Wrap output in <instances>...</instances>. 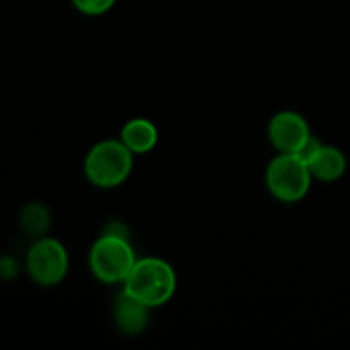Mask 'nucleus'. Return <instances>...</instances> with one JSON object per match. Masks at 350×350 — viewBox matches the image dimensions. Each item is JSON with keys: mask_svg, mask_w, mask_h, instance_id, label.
Listing matches in <instances>:
<instances>
[{"mask_svg": "<svg viewBox=\"0 0 350 350\" xmlns=\"http://www.w3.org/2000/svg\"><path fill=\"white\" fill-rule=\"evenodd\" d=\"M176 286L178 277L174 269L166 260L157 256L137 258L135 265L123 282V289L130 296L142 301L149 308L166 304L176 293Z\"/></svg>", "mask_w": 350, "mask_h": 350, "instance_id": "obj_1", "label": "nucleus"}, {"mask_svg": "<svg viewBox=\"0 0 350 350\" xmlns=\"http://www.w3.org/2000/svg\"><path fill=\"white\" fill-rule=\"evenodd\" d=\"M133 170V154L122 140L109 139L94 144L84 159V173L94 187L116 188Z\"/></svg>", "mask_w": 350, "mask_h": 350, "instance_id": "obj_2", "label": "nucleus"}, {"mask_svg": "<svg viewBox=\"0 0 350 350\" xmlns=\"http://www.w3.org/2000/svg\"><path fill=\"white\" fill-rule=\"evenodd\" d=\"M310 166L296 154H279L265 171V183L270 195L282 204H296L310 193Z\"/></svg>", "mask_w": 350, "mask_h": 350, "instance_id": "obj_3", "label": "nucleus"}, {"mask_svg": "<svg viewBox=\"0 0 350 350\" xmlns=\"http://www.w3.org/2000/svg\"><path fill=\"white\" fill-rule=\"evenodd\" d=\"M137 262L129 238L103 234L89 252V269L103 284H123Z\"/></svg>", "mask_w": 350, "mask_h": 350, "instance_id": "obj_4", "label": "nucleus"}, {"mask_svg": "<svg viewBox=\"0 0 350 350\" xmlns=\"http://www.w3.org/2000/svg\"><path fill=\"white\" fill-rule=\"evenodd\" d=\"M70 267L68 252L58 239L38 238L26 256V269L31 279L43 287L64 282Z\"/></svg>", "mask_w": 350, "mask_h": 350, "instance_id": "obj_5", "label": "nucleus"}, {"mask_svg": "<svg viewBox=\"0 0 350 350\" xmlns=\"http://www.w3.org/2000/svg\"><path fill=\"white\" fill-rule=\"evenodd\" d=\"M269 140L279 154H296L311 137L306 118L296 111H280L269 123Z\"/></svg>", "mask_w": 350, "mask_h": 350, "instance_id": "obj_6", "label": "nucleus"}, {"mask_svg": "<svg viewBox=\"0 0 350 350\" xmlns=\"http://www.w3.org/2000/svg\"><path fill=\"white\" fill-rule=\"evenodd\" d=\"M150 310L152 308H149L142 301L130 296L125 289H122V293L115 297V303H113L115 327L118 328L120 334L126 335V337H137L142 332H146L150 320Z\"/></svg>", "mask_w": 350, "mask_h": 350, "instance_id": "obj_7", "label": "nucleus"}, {"mask_svg": "<svg viewBox=\"0 0 350 350\" xmlns=\"http://www.w3.org/2000/svg\"><path fill=\"white\" fill-rule=\"evenodd\" d=\"M120 140L126 146V149L133 156L147 154L157 146L159 133H157L156 125L147 118H132L122 126L120 132Z\"/></svg>", "mask_w": 350, "mask_h": 350, "instance_id": "obj_8", "label": "nucleus"}, {"mask_svg": "<svg viewBox=\"0 0 350 350\" xmlns=\"http://www.w3.org/2000/svg\"><path fill=\"white\" fill-rule=\"evenodd\" d=\"M308 166H310L313 178L332 183V181L340 180L345 174V171H347V159H345V154L340 149L323 144L320 152L313 157V161Z\"/></svg>", "mask_w": 350, "mask_h": 350, "instance_id": "obj_9", "label": "nucleus"}, {"mask_svg": "<svg viewBox=\"0 0 350 350\" xmlns=\"http://www.w3.org/2000/svg\"><path fill=\"white\" fill-rule=\"evenodd\" d=\"M21 226L33 238H43L51 226L50 211L40 202H31L21 212Z\"/></svg>", "mask_w": 350, "mask_h": 350, "instance_id": "obj_10", "label": "nucleus"}, {"mask_svg": "<svg viewBox=\"0 0 350 350\" xmlns=\"http://www.w3.org/2000/svg\"><path fill=\"white\" fill-rule=\"evenodd\" d=\"M70 2L84 16L96 17L108 12L115 5L116 0H70Z\"/></svg>", "mask_w": 350, "mask_h": 350, "instance_id": "obj_11", "label": "nucleus"}, {"mask_svg": "<svg viewBox=\"0 0 350 350\" xmlns=\"http://www.w3.org/2000/svg\"><path fill=\"white\" fill-rule=\"evenodd\" d=\"M321 147H323L321 140L318 139V137H314L313 133H311V137L306 140V142L303 144V147H301V149L297 150L296 156L301 157V159H303L306 164H310L311 161H313V157L317 156L318 152H320Z\"/></svg>", "mask_w": 350, "mask_h": 350, "instance_id": "obj_12", "label": "nucleus"}, {"mask_svg": "<svg viewBox=\"0 0 350 350\" xmlns=\"http://www.w3.org/2000/svg\"><path fill=\"white\" fill-rule=\"evenodd\" d=\"M17 275V263L10 256H0V279H14Z\"/></svg>", "mask_w": 350, "mask_h": 350, "instance_id": "obj_13", "label": "nucleus"}, {"mask_svg": "<svg viewBox=\"0 0 350 350\" xmlns=\"http://www.w3.org/2000/svg\"><path fill=\"white\" fill-rule=\"evenodd\" d=\"M103 234L118 236V238H129V231H126L125 224H122V222H109V224L105 228V231H103Z\"/></svg>", "mask_w": 350, "mask_h": 350, "instance_id": "obj_14", "label": "nucleus"}]
</instances>
